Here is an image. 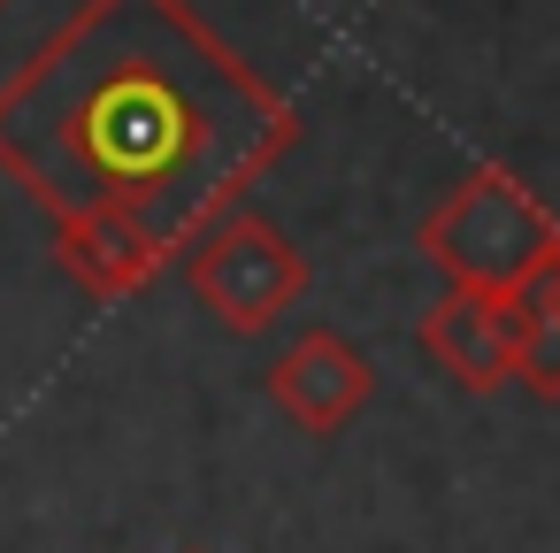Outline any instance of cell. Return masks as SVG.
I'll list each match as a JSON object with an SVG mask.
<instances>
[{
	"label": "cell",
	"mask_w": 560,
	"mask_h": 553,
	"mask_svg": "<svg viewBox=\"0 0 560 553\" xmlns=\"http://www.w3.org/2000/svg\"><path fill=\"white\" fill-rule=\"evenodd\" d=\"M55 262H62V269L93 292V300H131V292H147V285L170 269V254H162L147 231L116 223V216L55 223Z\"/></svg>",
	"instance_id": "6"
},
{
	"label": "cell",
	"mask_w": 560,
	"mask_h": 553,
	"mask_svg": "<svg viewBox=\"0 0 560 553\" xmlns=\"http://www.w3.org/2000/svg\"><path fill=\"white\" fill-rule=\"evenodd\" d=\"M422 254L445 285L460 292H499L522 300L552 262H560V223L552 208L499 162L468 170L430 216H422Z\"/></svg>",
	"instance_id": "2"
},
{
	"label": "cell",
	"mask_w": 560,
	"mask_h": 553,
	"mask_svg": "<svg viewBox=\"0 0 560 553\" xmlns=\"http://www.w3.org/2000/svg\"><path fill=\"white\" fill-rule=\"evenodd\" d=\"M537 292H545V300H552V308H560V262H552V269H545V277H537Z\"/></svg>",
	"instance_id": "8"
},
{
	"label": "cell",
	"mask_w": 560,
	"mask_h": 553,
	"mask_svg": "<svg viewBox=\"0 0 560 553\" xmlns=\"http://www.w3.org/2000/svg\"><path fill=\"white\" fill-rule=\"evenodd\" d=\"M0 9H9V0H0Z\"/></svg>",
	"instance_id": "9"
},
{
	"label": "cell",
	"mask_w": 560,
	"mask_h": 553,
	"mask_svg": "<svg viewBox=\"0 0 560 553\" xmlns=\"http://www.w3.org/2000/svg\"><path fill=\"white\" fill-rule=\"evenodd\" d=\"M514 384H529L537 400H560V308L537 285L522 292V361H514Z\"/></svg>",
	"instance_id": "7"
},
{
	"label": "cell",
	"mask_w": 560,
	"mask_h": 553,
	"mask_svg": "<svg viewBox=\"0 0 560 553\" xmlns=\"http://www.w3.org/2000/svg\"><path fill=\"white\" fill-rule=\"evenodd\" d=\"M369 392H376L369 354H361L346 331H330V323H307V331L269 361V400H277L300 430H315V438L346 430V423L369 407Z\"/></svg>",
	"instance_id": "5"
},
{
	"label": "cell",
	"mask_w": 560,
	"mask_h": 553,
	"mask_svg": "<svg viewBox=\"0 0 560 553\" xmlns=\"http://www.w3.org/2000/svg\"><path fill=\"white\" fill-rule=\"evenodd\" d=\"M415 346H422V361H430L445 384H460V392H499V384H514V361H522V300L445 285V292L422 308Z\"/></svg>",
	"instance_id": "4"
},
{
	"label": "cell",
	"mask_w": 560,
	"mask_h": 553,
	"mask_svg": "<svg viewBox=\"0 0 560 553\" xmlns=\"http://www.w3.org/2000/svg\"><path fill=\"white\" fill-rule=\"evenodd\" d=\"M300 147V108L192 0H85L0 85V177L55 223L116 216L170 262Z\"/></svg>",
	"instance_id": "1"
},
{
	"label": "cell",
	"mask_w": 560,
	"mask_h": 553,
	"mask_svg": "<svg viewBox=\"0 0 560 553\" xmlns=\"http://www.w3.org/2000/svg\"><path fill=\"white\" fill-rule=\"evenodd\" d=\"M185 285H192V300H200L223 331L261 338L284 308H300V292H307V254H300L269 216L238 208V216H223L215 231L192 239Z\"/></svg>",
	"instance_id": "3"
}]
</instances>
